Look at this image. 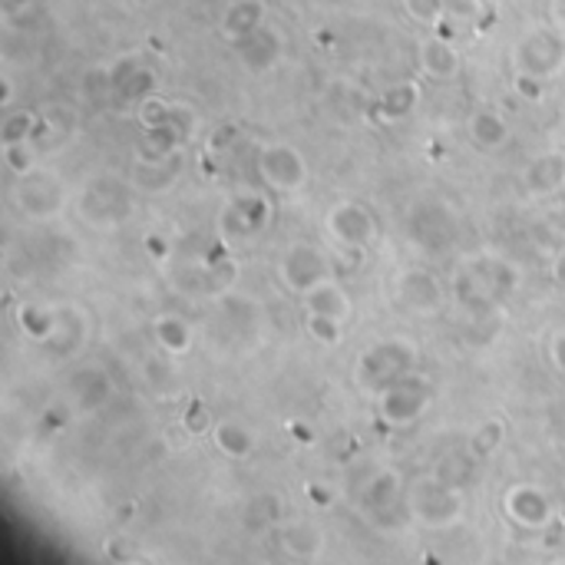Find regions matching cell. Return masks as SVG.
I'll return each mask as SVG.
<instances>
[{
	"label": "cell",
	"instance_id": "obj_1",
	"mask_svg": "<svg viewBox=\"0 0 565 565\" xmlns=\"http://www.w3.org/2000/svg\"><path fill=\"white\" fill-rule=\"evenodd\" d=\"M519 291V268L500 255H477L457 268L454 298L470 314L483 317L500 311Z\"/></svg>",
	"mask_w": 565,
	"mask_h": 565
},
{
	"label": "cell",
	"instance_id": "obj_2",
	"mask_svg": "<svg viewBox=\"0 0 565 565\" xmlns=\"http://www.w3.org/2000/svg\"><path fill=\"white\" fill-rule=\"evenodd\" d=\"M417 361H420V351L413 341H407V337H384V341L361 351V358L354 364L358 387L381 397L390 384L413 374Z\"/></svg>",
	"mask_w": 565,
	"mask_h": 565
},
{
	"label": "cell",
	"instance_id": "obj_3",
	"mask_svg": "<svg viewBox=\"0 0 565 565\" xmlns=\"http://www.w3.org/2000/svg\"><path fill=\"white\" fill-rule=\"evenodd\" d=\"M136 208V185L120 176H96L80 195V215L99 229L123 225Z\"/></svg>",
	"mask_w": 565,
	"mask_h": 565
},
{
	"label": "cell",
	"instance_id": "obj_4",
	"mask_svg": "<svg viewBox=\"0 0 565 565\" xmlns=\"http://www.w3.org/2000/svg\"><path fill=\"white\" fill-rule=\"evenodd\" d=\"M407 506H410V516L426 526V529H446L454 526L464 513V500H460V490H454L449 483H443L436 473L417 480L410 486V496H407Z\"/></svg>",
	"mask_w": 565,
	"mask_h": 565
},
{
	"label": "cell",
	"instance_id": "obj_5",
	"mask_svg": "<svg viewBox=\"0 0 565 565\" xmlns=\"http://www.w3.org/2000/svg\"><path fill=\"white\" fill-rule=\"evenodd\" d=\"M516 73L552 80L565 67V34L562 27H536L513 50Z\"/></svg>",
	"mask_w": 565,
	"mask_h": 565
},
{
	"label": "cell",
	"instance_id": "obj_6",
	"mask_svg": "<svg viewBox=\"0 0 565 565\" xmlns=\"http://www.w3.org/2000/svg\"><path fill=\"white\" fill-rule=\"evenodd\" d=\"M457 232H460V225H457V215L449 212L443 202H417L410 212H407V236L417 249L423 252H446V249H454L457 242Z\"/></svg>",
	"mask_w": 565,
	"mask_h": 565
},
{
	"label": "cell",
	"instance_id": "obj_7",
	"mask_svg": "<svg viewBox=\"0 0 565 565\" xmlns=\"http://www.w3.org/2000/svg\"><path fill=\"white\" fill-rule=\"evenodd\" d=\"M272 221V202L259 192H242L225 202L218 215V236L229 242H249L262 236Z\"/></svg>",
	"mask_w": 565,
	"mask_h": 565
},
{
	"label": "cell",
	"instance_id": "obj_8",
	"mask_svg": "<svg viewBox=\"0 0 565 565\" xmlns=\"http://www.w3.org/2000/svg\"><path fill=\"white\" fill-rule=\"evenodd\" d=\"M255 169L259 179L272 189V192H298L308 179V166L304 156L288 146V143H268L259 149L255 156Z\"/></svg>",
	"mask_w": 565,
	"mask_h": 565
},
{
	"label": "cell",
	"instance_id": "obj_9",
	"mask_svg": "<svg viewBox=\"0 0 565 565\" xmlns=\"http://www.w3.org/2000/svg\"><path fill=\"white\" fill-rule=\"evenodd\" d=\"M327 232L341 249L364 252L377 242V218L361 202H337L327 215Z\"/></svg>",
	"mask_w": 565,
	"mask_h": 565
},
{
	"label": "cell",
	"instance_id": "obj_10",
	"mask_svg": "<svg viewBox=\"0 0 565 565\" xmlns=\"http://www.w3.org/2000/svg\"><path fill=\"white\" fill-rule=\"evenodd\" d=\"M17 208L31 218H53L63 205H67V189L60 182V176L47 172V169H34L27 176H21L17 189H14Z\"/></svg>",
	"mask_w": 565,
	"mask_h": 565
},
{
	"label": "cell",
	"instance_id": "obj_11",
	"mask_svg": "<svg viewBox=\"0 0 565 565\" xmlns=\"http://www.w3.org/2000/svg\"><path fill=\"white\" fill-rule=\"evenodd\" d=\"M430 404V384L413 371L381 394V417L390 426H410Z\"/></svg>",
	"mask_w": 565,
	"mask_h": 565
},
{
	"label": "cell",
	"instance_id": "obj_12",
	"mask_svg": "<svg viewBox=\"0 0 565 565\" xmlns=\"http://www.w3.org/2000/svg\"><path fill=\"white\" fill-rule=\"evenodd\" d=\"M394 298L413 314H436L446 301L440 278L426 268H404L394 278Z\"/></svg>",
	"mask_w": 565,
	"mask_h": 565
},
{
	"label": "cell",
	"instance_id": "obj_13",
	"mask_svg": "<svg viewBox=\"0 0 565 565\" xmlns=\"http://www.w3.org/2000/svg\"><path fill=\"white\" fill-rule=\"evenodd\" d=\"M327 278H330V265H327L321 249H314V245H291L285 252V259H281V281L294 294H308L311 288H317Z\"/></svg>",
	"mask_w": 565,
	"mask_h": 565
},
{
	"label": "cell",
	"instance_id": "obj_14",
	"mask_svg": "<svg viewBox=\"0 0 565 565\" xmlns=\"http://www.w3.org/2000/svg\"><path fill=\"white\" fill-rule=\"evenodd\" d=\"M503 506H506V516H509L516 526H522V529H545V526H552V519H555V509H552L549 493L539 490V486H532V483L513 486V490L506 493Z\"/></svg>",
	"mask_w": 565,
	"mask_h": 565
},
{
	"label": "cell",
	"instance_id": "obj_15",
	"mask_svg": "<svg viewBox=\"0 0 565 565\" xmlns=\"http://www.w3.org/2000/svg\"><path fill=\"white\" fill-rule=\"evenodd\" d=\"M232 47H236V57H239L252 73L275 70L278 60L285 57V37H281L275 27H268V24H262V27L252 31L249 37L236 40Z\"/></svg>",
	"mask_w": 565,
	"mask_h": 565
},
{
	"label": "cell",
	"instance_id": "obj_16",
	"mask_svg": "<svg viewBox=\"0 0 565 565\" xmlns=\"http://www.w3.org/2000/svg\"><path fill=\"white\" fill-rule=\"evenodd\" d=\"M182 176V153L176 156H166V159H143L136 156L133 166H130V182L140 189V192H169Z\"/></svg>",
	"mask_w": 565,
	"mask_h": 565
},
{
	"label": "cell",
	"instance_id": "obj_17",
	"mask_svg": "<svg viewBox=\"0 0 565 565\" xmlns=\"http://www.w3.org/2000/svg\"><path fill=\"white\" fill-rule=\"evenodd\" d=\"M417 60H420V70L436 80V83H449L460 76V53L457 47L449 44L446 37H423L420 47H417Z\"/></svg>",
	"mask_w": 565,
	"mask_h": 565
},
{
	"label": "cell",
	"instance_id": "obj_18",
	"mask_svg": "<svg viewBox=\"0 0 565 565\" xmlns=\"http://www.w3.org/2000/svg\"><path fill=\"white\" fill-rule=\"evenodd\" d=\"M400 503V480L390 470H381L377 477H371V483L361 493V506L371 519H377L381 526H387L397 513Z\"/></svg>",
	"mask_w": 565,
	"mask_h": 565
},
{
	"label": "cell",
	"instance_id": "obj_19",
	"mask_svg": "<svg viewBox=\"0 0 565 565\" xmlns=\"http://www.w3.org/2000/svg\"><path fill=\"white\" fill-rule=\"evenodd\" d=\"M70 397L80 413H93V410L106 407V400L112 397V381L99 368H80L70 377Z\"/></svg>",
	"mask_w": 565,
	"mask_h": 565
},
{
	"label": "cell",
	"instance_id": "obj_20",
	"mask_svg": "<svg viewBox=\"0 0 565 565\" xmlns=\"http://www.w3.org/2000/svg\"><path fill=\"white\" fill-rule=\"evenodd\" d=\"M522 185L529 195H552L565 185V156L558 153H542L536 156L526 172H522Z\"/></svg>",
	"mask_w": 565,
	"mask_h": 565
},
{
	"label": "cell",
	"instance_id": "obj_21",
	"mask_svg": "<svg viewBox=\"0 0 565 565\" xmlns=\"http://www.w3.org/2000/svg\"><path fill=\"white\" fill-rule=\"evenodd\" d=\"M301 298H304V311L324 314V317H337V321H345V324H348V317H351V311H354L351 294H348L341 285H337L334 278L321 281L317 288H311V291L301 294Z\"/></svg>",
	"mask_w": 565,
	"mask_h": 565
},
{
	"label": "cell",
	"instance_id": "obj_22",
	"mask_svg": "<svg viewBox=\"0 0 565 565\" xmlns=\"http://www.w3.org/2000/svg\"><path fill=\"white\" fill-rule=\"evenodd\" d=\"M265 17H268L265 0H236V4H229L221 14V34L236 44V40L249 37L252 31H259L265 24Z\"/></svg>",
	"mask_w": 565,
	"mask_h": 565
},
{
	"label": "cell",
	"instance_id": "obj_23",
	"mask_svg": "<svg viewBox=\"0 0 565 565\" xmlns=\"http://www.w3.org/2000/svg\"><path fill=\"white\" fill-rule=\"evenodd\" d=\"M212 443L229 460H249L255 454V433L242 420H218L212 426Z\"/></svg>",
	"mask_w": 565,
	"mask_h": 565
},
{
	"label": "cell",
	"instance_id": "obj_24",
	"mask_svg": "<svg viewBox=\"0 0 565 565\" xmlns=\"http://www.w3.org/2000/svg\"><path fill=\"white\" fill-rule=\"evenodd\" d=\"M86 341V321H83V311H73V308H60L57 311V327L50 334V341L44 348H50L57 358H70L83 348Z\"/></svg>",
	"mask_w": 565,
	"mask_h": 565
},
{
	"label": "cell",
	"instance_id": "obj_25",
	"mask_svg": "<svg viewBox=\"0 0 565 565\" xmlns=\"http://www.w3.org/2000/svg\"><path fill=\"white\" fill-rule=\"evenodd\" d=\"M417 103H420V83L417 80H400V83H394L390 89L381 93L377 112H381L384 123H400L417 109Z\"/></svg>",
	"mask_w": 565,
	"mask_h": 565
},
{
	"label": "cell",
	"instance_id": "obj_26",
	"mask_svg": "<svg viewBox=\"0 0 565 565\" xmlns=\"http://www.w3.org/2000/svg\"><path fill=\"white\" fill-rule=\"evenodd\" d=\"M467 130H470V140H473L480 149H486V153L503 149L506 140H509L506 120L500 117V112H493V109H477L473 117H470V123H467Z\"/></svg>",
	"mask_w": 565,
	"mask_h": 565
},
{
	"label": "cell",
	"instance_id": "obj_27",
	"mask_svg": "<svg viewBox=\"0 0 565 565\" xmlns=\"http://www.w3.org/2000/svg\"><path fill=\"white\" fill-rule=\"evenodd\" d=\"M281 549L294 558H314L324 549V536L311 522H291L281 526Z\"/></svg>",
	"mask_w": 565,
	"mask_h": 565
},
{
	"label": "cell",
	"instance_id": "obj_28",
	"mask_svg": "<svg viewBox=\"0 0 565 565\" xmlns=\"http://www.w3.org/2000/svg\"><path fill=\"white\" fill-rule=\"evenodd\" d=\"M153 334H156L159 348L169 351V354H185L192 348V324L179 314H163L156 321Z\"/></svg>",
	"mask_w": 565,
	"mask_h": 565
},
{
	"label": "cell",
	"instance_id": "obj_29",
	"mask_svg": "<svg viewBox=\"0 0 565 565\" xmlns=\"http://www.w3.org/2000/svg\"><path fill=\"white\" fill-rule=\"evenodd\" d=\"M17 324H21V330L31 337V341L47 345V341H50V334H53V327H57V308L24 304V308L17 311Z\"/></svg>",
	"mask_w": 565,
	"mask_h": 565
},
{
	"label": "cell",
	"instance_id": "obj_30",
	"mask_svg": "<svg viewBox=\"0 0 565 565\" xmlns=\"http://www.w3.org/2000/svg\"><path fill=\"white\" fill-rule=\"evenodd\" d=\"M285 519V503L278 493H262L255 500H249L245 506V526L249 529H272Z\"/></svg>",
	"mask_w": 565,
	"mask_h": 565
},
{
	"label": "cell",
	"instance_id": "obj_31",
	"mask_svg": "<svg viewBox=\"0 0 565 565\" xmlns=\"http://www.w3.org/2000/svg\"><path fill=\"white\" fill-rule=\"evenodd\" d=\"M503 440H506V423H503L500 417H486V420L473 430V436H470V454H473L477 460H486V457H493L496 449L503 446Z\"/></svg>",
	"mask_w": 565,
	"mask_h": 565
},
{
	"label": "cell",
	"instance_id": "obj_32",
	"mask_svg": "<svg viewBox=\"0 0 565 565\" xmlns=\"http://www.w3.org/2000/svg\"><path fill=\"white\" fill-rule=\"evenodd\" d=\"M40 133V120L34 117L31 109H17L11 117H4L0 123V146H11V143H31Z\"/></svg>",
	"mask_w": 565,
	"mask_h": 565
},
{
	"label": "cell",
	"instance_id": "obj_33",
	"mask_svg": "<svg viewBox=\"0 0 565 565\" xmlns=\"http://www.w3.org/2000/svg\"><path fill=\"white\" fill-rule=\"evenodd\" d=\"M473 464H477V457L470 454H449V457H443L440 464H436V477L443 480V483H449L454 490H464L470 480H473Z\"/></svg>",
	"mask_w": 565,
	"mask_h": 565
},
{
	"label": "cell",
	"instance_id": "obj_34",
	"mask_svg": "<svg viewBox=\"0 0 565 565\" xmlns=\"http://www.w3.org/2000/svg\"><path fill=\"white\" fill-rule=\"evenodd\" d=\"M156 89H159V80H156V73L149 70V67H140L120 89H117V96L120 99H127V103H146V99H153L156 96Z\"/></svg>",
	"mask_w": 565,
	"mask_h": 565
},
{
	"label": "cell",
	"instance_id": "obj_35",
	"mask_svg": "<svg viewBox=\"0 0 565 565\" xmlns=\"http://www.w3.org/2000/svg\"><path fill=\"white\" fill-rule=\"evenodd\" d=\"M304 327H308V334L314 337V341L324 345V348L341 345V337H345V321L324 317V314H311V311H308V317H304Z\"/></svg>",
	"mask_w": 565,
	"mask_h": 565
},
{
	"label": "cell",
	"instance_id": "obj_36",
	"mask_svg": "<svg viewBox=\"0 0 565 565\" xmlns=\"http://www.w3.org/2000/svg\"><path fill=\"white\" fill-rule=\"evenodd\" d=\"M404 11L410 21L423 24V27H436L446 21V11H443V0H404Z\"/></svg>",
	"mask_w": 565,
	"mask_h": 565
},
{
	"label": "cell",
	"instance_id": "obj_37",
	"mask_svg": "<svg viewBox=\"0 0 565 565\" xmlns=\"http://www.w3.org/2000/svg\"><path fill=\"white\" fill-rule=\"evenodd\" d=\"M4 166L21 179V176H27V172H34L37 166H34V146L31 143H11V146H4Z\"/></svg>",
	"mask_w": 565,
	"mask_h": 565
},
{
	"label": "cell",
	"instance_id": "obj_38",
	"mask_svg": "<svg viewBox=\"0 0 565 565\" xmlns=\"http://www.w3.org/2000/svg\"><path fill=\"white\" fill-rule=\"evenodd\" d=\"M443 11H446V21L473 24L483 14V0H443Z\"/></svg>",
	"mask_w": 565,
	"mask_h": 565
},
{
	"label": "cell",
	"instance_id": "obj_39",
	"mask_svg": "<svg viewBox=\"0 0 565 565\" xmlns=\"http://www.w3.org/2000/svg\"><path fill=\"white\" fill-rule=\"evenodd\" d=\"M513 86H516V93H519L522 99H529V103H542V96H545V80H539V76L516 73Z\"/></svg>",
	"mask_w": 565,
	"mask_h": 565
},
{
	"label": "cell",
	"instance_id": "obj_40",
	"mask_svg": "<svg viewBox=\"0 0 565 565\" xmlns=\"http://www.w3.org/2000/svg\"><path fill=\"white\" fill-rule=\"evenodd\" d=\"M549 361L558 374H565V330L549 337Z\"/></svg>",
	"mask_w": 565,
	"mask_h": 565
},
{
	"label": "cell",
	"instance_id": "obj_41",
	"mask_svg": "<svg viewBox=\"0 0 565 565\" xmlns=\"http://www.w3.org/2000/svg\"><path fill=\"white\" fill-rule=\"evenodd\" d=\"M182 426H189V430H205V426H212L208 423V417H205V407L202 404H192V410L189 413H182Z\"/></svg>",
	"mask_w": 565,
	"mask_h": 565
},
{
	"label": "cell",
	"instance_id": "obj_42",
	"mask_svg": "<svg viewBox=\"0 0 565 565\" xmlns=\"http://www.w3.org/2000/svg\"><path fill=\"white\" fill-rule=\"evenodd\" d=\"M14 103V83H11V76H4L0 80V106H11Z\"/></svg>",
	"mask_w": 565,
	"mask_h": 565
},
{
	"label": "cell",
	"instance_id": "obj_43",
	"mask_svg": "<svg viewBox=\"0 0 565 565\" xmlns=\"http://www.w3.org/2000/svg\"><path fill=\"white\" fill-rule=\"evenodd\" d=\"M552 24L565 31V0H552Z\"/></svg>",
	"mask_w": 565,
	"mask_h": 565
},
{
	"label": "cell",
	"instance_id": "obj_44",
	"mask_svg": "<svg viewBox=\"0 0 565 565\" xmlns=\"http://www.w3.org/2000/svg\"><path fill=\"white\" fill-rule=\"evenodd\" d=\"M552 278L565 285V249H562V252L555 255V262H552Z\"/></svg>",
	"mask_w": 565,
	"mask_h": 565
},
{
	"label": "cell",
	"instance_id": "obj_45",
	"mask_svg": "<svg viewBox=\"0 0 565 565\" xmlns=\"http://www.w3.org/2000/svg\"><path fill=\"white\" fill-rule=\"evenodd\" d=\"M31 4H34V0H4L8 11H24V8H31Z\"/></svg>",
	"mask_w": 565,
	"mask_h": 565
},
{
	"label": "cell",
	"instance_id": "obj_46",
	"mask_svg": "<svg viewBox=\"0 0 565 565\" xmlns=\"http://www.w3.org/2000/svg\"><path fill=\"white\" fill-rule=\"evenodd\" d=\"M146 245H149V252H159L163 259H166V252H169V249H166V242H156V239H149Z\"/></svg>",
	"mask_w": 565,
	"mask_h": 565
}]
</instances>
